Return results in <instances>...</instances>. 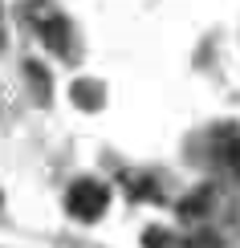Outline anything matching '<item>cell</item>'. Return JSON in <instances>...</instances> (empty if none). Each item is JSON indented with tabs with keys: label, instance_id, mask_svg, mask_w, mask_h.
Listing matches in <instances>:
<instances>
[{
	"label": "cell",
	"instance_id": "obj_1",
	"mask_svg": "<svg viewBox=\"0 0 240 248\" xmlns=\"http://www.w3.org/2000/svg\"><path fill=\"white\" fill-rule=\"evenodd\" d=\"M25 20L37 29V37L45 41L53 53H69V25H65V13H57V8L45 4V0H33V4H25Z\"/></svg>",
	"mask_w": 240,
	"mask_h": 248
},
{
	"label": "cell",
	"instance_id": "obj_2",
	"mask_svg": "<svg viewBox=\"0 0 240 248\" xmlns=\"http://www.w3.org/2000/svg\"><path fill=\"white\" fill-rule=\"evenodd\" d=\"M106 203H110V191L102 187L98 179H78L74 187H69V195H65V208H69V216L74 220H98L102 212H106Z\"/></svg>",
	"mask_w": 240,
	"mask_h": 248
},
{
	"label": "cell",
	"instance_id": "obj_3",
	"mask_svg": "<svg viewBox=\"0 0 240 248\" xmlns=\"http://www.w3.org/2000/svg\"><path fill=\"white\" fill-rule=\"evenodd\" d=\"M212 155H216V163H220L228 175L240 179V130H220V134H216Z\"/></svg>",
	"mask_w": 240,
	"mask_h": 248
},
{
	"label": "cell",
	"instance_id": "obj_4",
	"mask_svg": "<svg viewBox=\"0 0 240 248\" xmlns=\"http://www.w3.org/2000/svg\"><path fill=\"white\" fill-rule=\"evenodd\" d=\"M208 203H212V191H195V195H187V200L179 203V216L183 220H200V216H208Z\"/></svg>",
	"mask_w": 240,
	"mask_h": 248
},
{
	"label": "cell",
	"instance_id": "obj_5",
	"mask_svg": "<svg viewBox=\"0 0 240 248\" xmlns=\"http://www.w3.org/2000/svg\"><path fill=\"white\" fill-rule=\"evenodd\" d=\"M25 69H29V81H37V94H41V102H45V98H49V81H45V69H41L37 61H29Z\"/></svg>",
	"mask_w": 240,
	"mask_h": 248
},
{
	"label": "cell",
	"instance_id": "obj_6",
	"mask_svg": "<svg viewBox=\"0 0 240 248\" xmlns=\"http://www.w3.org/2000/svg\"><path fill=\"white\" fill-rule=\"evenodd\" d=\"M0 41H4V25H0Z\"/></svg>",
	"mask_w": 240,
	"mask_h": 248
}]
</instances>
